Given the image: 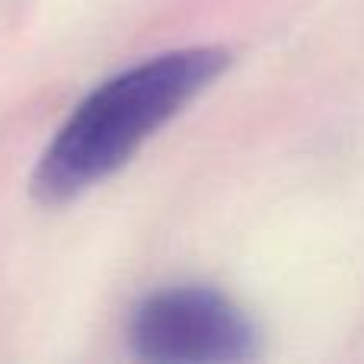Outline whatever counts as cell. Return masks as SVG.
I'll return each instance as SVG.
<instances>
[{
    "instance_id": "1",
    "label": "cell",
    "mask_w": 364,
    "mask_h": 364,
    "mask_svg": "<svg viewBox=\"0 0 364 364\" xmlns=\"http://www.w3.org/2000/svg\"><path fill=\"white\" fill-rule=\"evenodd\" d=\"M220 48H182L122 70L70 112L36 173L42 201H68L134 151L224 70Z\"/></svg>"
},
{
    "instance_id": "2",
    "label": "cell",
    "mask_w": 364,
    "mask_h": 364,
    "mask_svg": "<svg viewBox=\"0 0 364 364\" xmlns=\"http://www.w3.org/2000/svg\"><path fill=\"white\" fill-rule=\"evenodd\" d=\"M132 346L151 361L224 364L256 355L243 310L211 288H173L147 297L132 320Z\"/></svg>"
}]
</instances>
